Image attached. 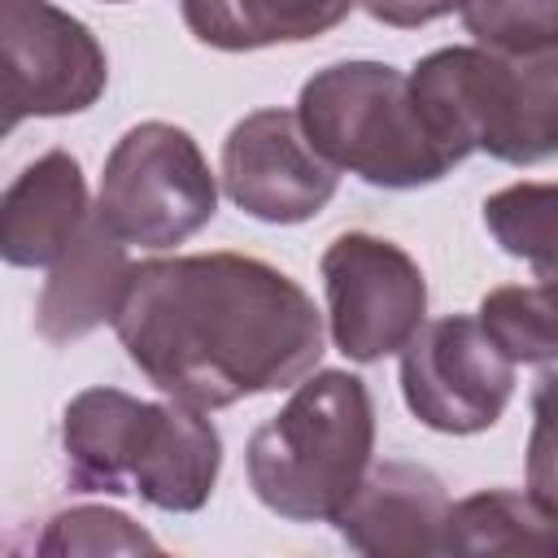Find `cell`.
I'll return each mask as SVG.
<instances>
[{"mask_svg": "<svg viewBox=\"0 0 558 558\" xmlns=\"http://www.w3.org/2000/svg\"><path fill=\"white\" fill-rule=\"evenodd\" d=\"M92 218L87 179L78 157L52 148L22 166V174L0 192V262L17 270L52 266Z\"/></svg>", "mask_w": 558, "mask_h": 558, "instance_id": "obj_12", "label": "cell"}, {"mask_svg": "<svg viewBox=\"0 0 558 558\" xmlns=\"http://www.w3.org/2000/svg\"><path fill=\"white\" fill-rule=\"evenodd\" d=\"M39 554H157L161 545L109 506H70L57 510L35 541Z\"/></svg>", "mask_w": 558, "mask_h": 558, "instance_id": "obj_19", "label": "cell"}, {"mask_svg": "<svg viewBox=\"0 0 558 558\" xmlns=\"http://www.w3.org/2000/svg\"><path fill=\"white\" fill-rule=\"evenodd\" d=\"M327 292V331L349 362H379L427 318V279L418 262L371 231H344L318 262Z\"/></svg>", "mask_w": 558, "mask_h": 558, "instance_id": "obj_7", "label": "cell"}, {"mask_svg": "<svg viewBox=\"0 0 558 558\" xmlns=\"http://www.w3.org/2000/svg\"><path fill=\"white\" fill-rule=\"evenodd\" d=\"M480 331L514 366H549L558 353L554 340V279L506 283L480 301Z\"/></svg>", "mask_w": 558, "mask_h": 558, "instance_id": "obj_16", "label": "cell"}, {"mask_svg": "<svg viewBox=\"0 0 558 558\" xmlns=\"http://www.w3.org/2000/svg\"><path fill=\"white\" fill-rule=\"evenodd\" d=\"M401 397L423 427L475 436L506 414L514 397V362H506L466 314L423 318L401 344Z\"/></svg>", "mask_w": 558, "mask_h": 558, "instance_id": "obj_8", "label": "cell"}, {"mask_svg": "<svg viewBox=\"0 0 558 558\" xmlns=\"http://www.w3.org/2000/svg\"><path fill=\"white\" fill-rule=\"evenodd\" d=\"M445 484L418 462H375L366 466L353 497L331 519L349 549L371 558H432L445 554Z\"/></svg>", "mask_w": 558, "mask_h": 558, "instance_id": "obj_11", "label": "cell"}, {"mask_svg": "<svg viewBox=\"0 0 558 558\" xmlns=\"http://www.w3.org/2000/svg\"><path fill=\"white\" fill-rule=\"evenodd\" d=\"M105 4H122V0H105Z\"/></svg>", "mask_w": 558, "mask_h": 558, "instance_id": "obj_22", "label": "cell"}, {"mask_svg": "<svg viewBox=\"0 0 558 558\" xmlns=\"http://www.w3.org/2000/svg\"><path fill=\"white\" fill-rule=\"evenodd\" d=\"M375 22L384 26H397V31H414V26H427L436 17H449L458 0H357Z\"/></svg>", "mask_w": 558, "mask_h": 558, "instance_id": "obj_20", "label": "cell"}, {"mask_svg": "<svg viewBox=\"0 0 558 558\" xmlns=\"http://www.w3.org/2000/svg\"><path fill=\"white\" fill-rule=\"evenodd\" d=\"M410 96L462 166L488 153L506 166H536L558 144V57H497L488 48H436L410 74Z\"/></svg>", "mask_w": 558, "mask_h": 558, "instance_id": "obj_4", "label": "cell"}, {"mask_svg": "<svg viewBox=\"0 0 558 558\" xmlns=\"http://www.w3.org/2000/svg\"><path fill=\"white\" fill-rule=\"evenodd\" d=\"M357 0H179L183 26L218 52L305 44L336 31Z\"/></svg>", "mask_w": 558, "mask_h": 558, "instance_id": "obj_14", "label": "cell"}, {"mask_svg": "<svg viewBox=\"0 0 558 558\" xmlns=\"http://www.w3.org/2000/svg\"><path fill=\"white\" fill-rule=\"evenodd\" d=\"M218 214V179L201 144L174 122L131 126L105 157L92 218L126 248L166 253Z\"/></svg>", "mask_w": 558, "mask_h": 558, "instance_id": "obj_6", "label": "cell"}, {"mask_svg": "<svg viewBox=\"0 0 558 558\" xmlns=\"http://www.w3.org/2000/svg\"><path fill=\"white\" fill-rule=\"evenodd\" d=\"M65 471L78 493H135L153 510L196 514L222 471V436L205 410L83 388L61 414Z\"/></svg>", "mask_w": 558, "mask_h": 558, "instance_id": "obj_2", "label": "cell"}, {"mask_svg": "<svg viewBox=\"0 0 558 558\" xmlns=\"http://www.w3.org/2000/svg\"><path fill=\"white\" fill-rule=\"evenodd\" d=\"M466 35L497 57H554L558 0H458Z\"/></svg>", "mask_w": 558, "mask_h": 558, "instance_id": "obj_18", "label": "cell"}, {"mask_svg": "<svg viewBox=\"0 0 558 558\" xmlns=\"http://www.w3.org/2000/svg\"><path fill=\"white\" fill-rule=\"evenodd\" d=\"M305 140L336 166L384 192L440 183L458 161L423 122L410 78L384 61H336L296 96Z\"/></svg>", "mask_w": 558, "mask_h": 558, "instance_id": "obj_5", "label": "cell"}, {"mask_svg": "<svg viewBox=\"0 0 558 558\" xmlns=\"http://www.w3.org/2000/svg\"><path fill=\"white\" fill-rule=\"evenodd\" d=\"M0 70L31 118L83 113L109 83V57L92 26L52 0H0Z\"/></svg>", "mask_w": 558, "mask_h": 558, "instance_id": "obj_10", "label": "cell"}, {"mask_svg": "<svg viewBox=\"0 0 558 558\" xmlns=\"http://www.w3.org/2000/svg\"><path fill=\"white\" fill-rule=\"evenodd\" d=\"M375 458V401L349 371H310L244 449L253 497L288 523H331Z\"/></svg>", "mask_w": 558, "mask_h": 558, "instance_id": "obj_3", "label": "cell"}, {"mask_svg": "<svg viewBox=\"0 0 558 558\" xmlns=\"http://www.w3.org/2000/svg\"><path fill=\"white\" fill-rule=\"evenodd\" d=\"M113 331L157 392L205 414L292 388L327 344L314 296L244 253L131 262Z\"/></svg>", "mask_w": 558, "mask_h": 558, "instance_id": "obj_1", "label": "cell"}, {"mask_svg": "<svg viewBox=\"0 0 558 558\" xmlns=\"http://www.w3.org/2000/svg\"><path fill=\"white\" fill-rule=\"evenodd\" d=\"M126 275H131L126 244H118L96 218H87L78 240L48 266V279L35 305L39 336L52 344H70L113 323Z\"/></svg>", "mask_w": 558, "mask_h": 558, "instance_id": "obj_13", "label": "cell"}, {"mask_svg": "<svg viewBox=\"0 0 558 558\" xmlns=\"http://www.w3.org/2000/svg\"><path fill=\"white\" fill-rule=\"evenodd\" d=\"M554 501L519 488H484L445 510V554H554Z\"/></svg>", "mask_w": 558, "mask_h": 558, "instance_id": "obj_15", "label": "cell"}, {"mask_svg": "<svg viewBox=\"0 0 558 558\" xmlns=\"http://www.w3.org/2000/svg\"><path fill=\"white\" fill-rule=\"evenodd\" d=\"M22 118H31V113H26V100H22V92L13 87V78L0 70V140H9Z\"/></svg>", "mask_w": 558, "mask_h": 558, "instance_id": "obj_21", "label": "cell"}, {"mask_svg": "<svg viewBox=\"0 0 558 558\" xmlns=\"http://www.w3.org/2000/svg\"><path fill=\"white\" fill-rule=\"evenodd\" d=\"M554 183H510L484 201V227L501 253L536 266V279H554Z\"/></svg>", "mask_w": 558, "mask_h": 558, "instance_id": "obj_17", "label": "cell"}, {"mask_svg": "<svg viewBox=\"0 0 558 558\" xmlns=\"http://www.w3.org/2000/svg\"><path fill=\"white\" fill-rule=\"evenodd\" d=\"M222 192L235 209L270 227H296L323 214L340 170L305 140L292 109H253L222 140Z\"/></svg>", "mask_w": 558, "mask_h": 558, "instance_id": "obj_9", "label": "cell"}]
</instances>
